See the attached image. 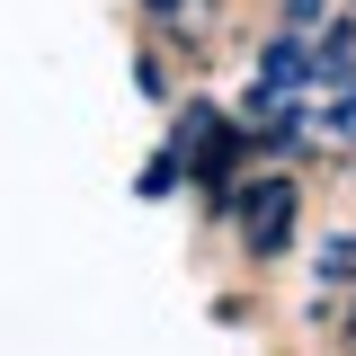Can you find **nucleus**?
Listing matches in <instances>:
<instances>
[{
  "instance_id": "2",
  "label": "nucleus",
  "mask_w": 356,
  "mask_h": 356,
  "mask_svg": "<svg viewBox=\"0 0 356 356\" xmlns=\"http://www.w3.org/2000/svg\"><path fill=\"white\" fill-rule=\"evenodd\" d=\"M143 9H152V18H178V9H187V0H143Z\"/></svg>"
},
{
  "instance_id": "1",
  "label": "nucleus",
  "mask_w": 356,
  "mask_h": 356,
  "mask_svg": "<svg viewBox=\"0 0 356 356\" xmlns=\"http://www.w3.org/2000/svg\"><path fill=\"white\" fill-rule=\"evenodd\" d=\"M285 214H294L285 178H267V187H259V205H241V232H250V250H259V259H276V250H285Z\"/></svg>"
}]
</instances>
